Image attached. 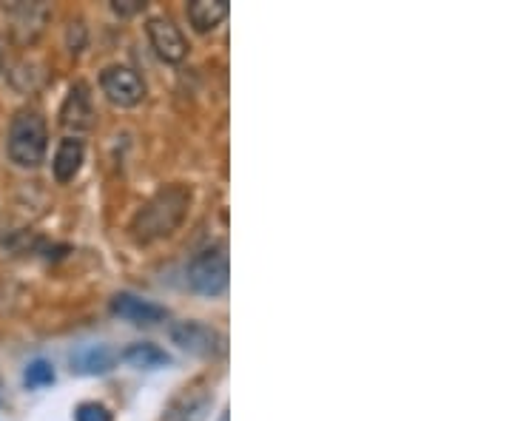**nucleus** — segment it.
<instances>
[{
    "label": "nucleus",
    "mask_w": 512,
    "mask_h": 421,
    "mask_svg": "<svg viewBox=\"0 0 512 421\" xmlns=\"http://www.w3.org/2000/svg\"><path fill=\"white\" fill-rule=\"evenodd\" d=\"M220 421H231V419H228V413H222V416H220Z\"/></svg>",
    "instance_id": "17"
},
{
    "label": "nucleus",
    "mask_w": 512,
    "mask_h": 421,
    "mask_svg": "<svg viewBox=\"0 0 512 421\" xmlns=\"http://www.w3.org/2000/svg\"><path fill=\"white\" fill-rule=\"evenodd\" d=\"M188 285L202 296H222L228 291V254L225 245H211L188 265Z\"/></svg>",
    "instance_id": "3"
},
{
    "label": "nucleus",
    "mask_w": 512,
    "mask_h": 421,
    "mask_svg": "<svg viewBox=\"0 0 512 421\" xmlns=\"http://www.w3.org/2000/svg\"><path fill=\"white\" fill-rule=\"evenodd\" d=\"M100 89L106 94V100L114 103V106H120V109H131V106H137L146 97V83L131 66H109V69H103Z\"/></svg>",
    "instance_id": "4"
},
{
    "label": "nucleus",
    "mask_w": 512,
    "mask_h": 421,
    "mask_svg": "<svg viewBox=\"0 0 512 421\" xmlns=\"http://www.w3.org/2000/svg\"><path fill=\"white\" fill-rule=\"evenodd\" d=\"M9 160L20 168H37L46 160L49 151V129L46 120L32 109L18 111L9 126V140H6Z\"/></svg>",
    "instance_id": "2"
},
{
    "label": "nucleus",
    "mask_w": 512,
    "mask_h": 421,
    "mask_svg": "<svg viewBox=\"0 0 512 421\" xmlns=\"http://www.w3.org/2000/svg\"><path fill=\"white\" fill-rule=\"evenodd\" d=\"M74 421H114V419H111V413L106 404L83 402V404H77V410H74Z\"/></svg>",
    "instance_id": "15"
},
{
    "label": "nucleus",
    "mask_w": 512,
    "mask_h": 421,
    "mask_svg": "<svg viewBox=\"0 0 512 421\" xmlns=\"http://www.w3.org/2000/svg\"><path fill=\"white\" fill-rule=\"evenodd\" d=\"M0 69H3V49H0Z\"/></svg>",
    "instance_id": "18"
},
{
    "label": "nucleus",
    "mask_w": 512,
    "mask_h": 421,
    "mask_svg": "<svg viewBox=\"0 0 512 421\" xmlns=\"http://www.w3.org/2000/svg\"><path fill=\"white\" fill-rule=\"evenodd\" d=\"M214 404V393L208 390H191L180 396L177 402L168 407L163 421H205L208 419V410Z\"/></svg>",
    "instance_id": "9"
},
{
    "label": "nucleus",
    "mask_w": 512,
    "mask_h": 421,
    "mask_svg": "<svg viewBox=\"0 0 512 421\" xmlns=\"http://www.w3.org/2000/svg\"><path fill=\"white\" fill-rule=\"evenodd\" d=\"M111 313L126 319L131 325H143V328H151V325L168 319V311L163 305H154V302H148L143 296H134V293H117L111 299Z\"/></svg>",
    "instance_id": "7"
},
{
    "label": "nucleus",
    "mask_w": 512,
    "mask_h": 421,
    "mask_svg": "<svg viewBox=\"0 0 512 421\" xmlns=\"http://www.w3.org/2000/svg\"><path fill=\"white\" fill-rule=\"evenodd\" d=\"M188 202H191V191H185L183 185H171V188L160 191L157 197H151L131 222L134 239L137 242H154V239L174 234L177 225L185 220Z\"/></svg>",
    "instance_id": "1"
},
{
    "label": "nucleus",
    "mask_w": 512,
    "mask_h": 421,
    "mask_svg": "<svg viewBox=\"0 0 512 421\" xmlns=\"http://www.w3.org/2000/svg\"><path fill=\"white\" fill-rule=\"evenodd\" d=\"M117 359H123L126 365L137 367V370H157V367L171 365V356L160 345H151V342H134Z\"/></svg>",
    "instance_id": "13"
},
{
    "label": "nucleus",
    "mask_w": 512,
    "mask_h": 421,
    "mask_svg": "<svg viewBox=\"0 0 512 421\" xmlns=\"http://www.w3.org/2000/svg\"><path fill=\"white\" fill-rule=\"evenodd\" d=\"M83 157H86V148H83V140L77 137H63L60 146L55 151V180L57 183H72L83 165Z\"/></svg>",
    "instance_id": "10"
},
{
    "label": "nucleus",
    "mask_w": 512,
    "mask_h": 421,
    "mask_svg": "<svg viewBox=\"0 0 512 421\" xmlns=\"http://www.w3.org/2000/svg\"><path fill=\"white\" fill-rule=\"evenodd\" d=\"M89 117H92V100H89V89L86 83H74L72 92L63 103L60 111V123L66 129H86L89 126Z\"/></svg>",
    "instance_id": "11"
},
{
    "label": "nucleus",
    "mask_w": 512,
    "mask_h": 421,
    "mask_svg": "<svg viewBox=\"0 0 512 421\" xmlns=\"http://www.w3.org/2000/svg\"><path fill=\"white\" fill-rule=\"evenodd\" d=\"M171 339H174V345H180L194 356H220L222 345H225L220 330H214L205 322H177L171 328Z\"/></svg>",
    "instance_id": "5"
},
{
    "label": "nucleus",
    "mask_w": 512,
    "mask_h": 421,
    "mask_svg": "<svg viewBox=\"0 0 512 421\" xmlns=\"http://www.w3.org/2000/svg\"><path fill=\"white\" fill-rule=\"evenodd\" d=\"M117 362V353L109 345H86L72 353V370L77 376H103Z\"/></svg>",
    "instance_id": "8"
},
{
    "label": "nucleus",
    "mask_w": 512,
    "mask_h": 421,
    "mask_svg": "<svg viewBox=\"0 0 512 421\" xmlns=\"http://www.w3.org/2000/svg\"><path fill=\"white\" fill-rule=\"evenodd\" d=\"M23 382H26V387H32V390L52 385V382H55V367L49 365L46 359H35L32 365L26 367V373H23Z\"/></svg>",
    "instance_id": "14"
},
{
    "label": "nucleus",
    "mask_w": 512,
    "mask_h": 421,
    "mask_svg": "<svg viewBox=\"0 0 512 421\" xmlns=\"http://www.w3.org/2000/svg\"><path fill=\"white\" fill-rule=\"evenodd\" d=\"M151 49L157 52L160 60L165 63H183L188 55V43H185L183 32L171 23L168 18H151L146 26Z\"/></svg>",
    "instance_id": "6"
},
{
    "label": "nucleus",
    "mask_w": 512,
    "mask_h": 421,
    "mask_svg": "<svg viewBox=\"0 0 512 421\" xmlns=\"http://www.w3.org/2000/svg\"><path fill=\"white\" fill-rule=\"evenodd\" d=\"M111 9H114L117 15H123V18H126V15H137V12H143V9H146V3H143V0H114V3H111Z\"/></svg>",
    "instance_id": "16"
},
{
    "label": "nucleus",
    "mask_w": 512,
    "mask_h": 421,
    "mask_svg": "<svg viewBox=\"0 0 512 421\" xmlns=\"http://www.w3.org/2000/svg\"><path fill=\"white\" fill-rule=\"evenodd\" d=\"M225 18H228V0H194V3H188V20L200 35L214 32Z\"/></svg>",
    "instance_id": "12"
}]
</instances>
